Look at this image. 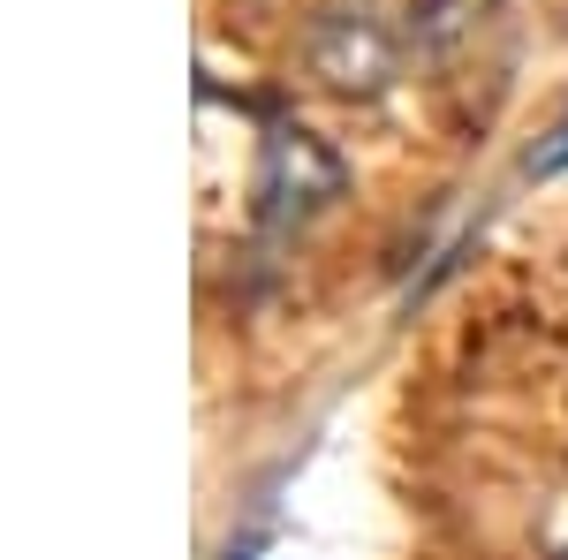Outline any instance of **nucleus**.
Wrapping results in <instances>:
<instances>
[{
  "label": "nucleus",
  "mask_w": 568,
  "mask_h": 560,
  "mask_svg": "<svg viewBox=\"0 0 568 560\" xmlns=\"http://www.w3.org/2000/svg\"><path fill=\"white\" fill-rule=\"evenodd\" d=\"M425 39V0H318L311 77L342 99H379Z\"/></svg>",
  "instance_id": "1"
},
{
  "label": "nucleus",
  "mask_w": 568,
  "mask_h": 560,
  "mask_svg": "<svg viewBox=\"0 0 568 560\" xmlns=\"http://www.w3.org/2000/svg\"><path fill=\"white\" fill-rule=\"evenodd\" d=\"M342 197V160L311 130H273L258 144V227L265 235H296Z\"/></svg>",
  "instance_id": "2"
},
{
  "label": "nucleus",
  "mask_w": 568,
  "mask_h": 560,
  "mask_svg": "<svg viewBox=\"0 0 568 560\" xmlns=\"http://www.w3.org/2000/svg\"><path fill=\"white\" fill-rule=\"evenodd\" d=\"M524 174H530V182H554V174H568V114H561L546 136H538V152L524 160Z\"/></svg>",
  "instance_id": "3"
},
{
  "label": "nucleus",
  "mask_w": 568,
  "mask_h": 560,
  "mask_svg": "<svg viewBox=\"0 0 568 560\" xmlns=\"http://www.w3.org/2000/svg\"><path fill=\"white\" fill-rule=\"evenodd\" d=\"M227 560H258V553H227Z\"/></svg>",
  "instance_id": "4"
}]
</instances>
